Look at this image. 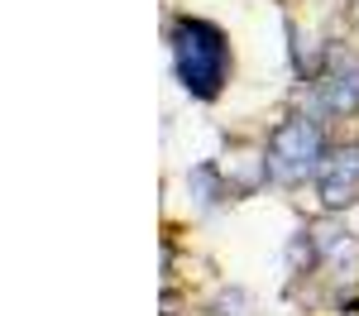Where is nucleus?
Masks as SVG:
<instances>
[{
    "label": "nucleus",
    "mask_w": 359,
    "mask_h": 316,
    "mask_svg": "<svg viewBox=\"0 0 359 316\" xmlns=\"http://www.w3.org/2000/svg\"><path fill=\"white\" fill-rule=\"evenodd\" d=\"M211 312H216V316H249V312H254V302H249V292H240V287H225L221 297L211 302Z\"/></svg>",
    "instance_id": "8"
},
{
    "label": "nucleus",
    "mask_w": 359,
    "mask_h": 316,
    "mask_svg": "<svg viewBox=\"0 0 359 316\" xmlns=\"http://www.w3.org/2000/svg\"><path fill=\"white\" fill-rule=\"evenodd\" d=\"M187 187H192L196 206H211V201L221 197V168H216V163H201V168H192Z\"/></svg>",
    "instance_id": "7"
},
{
    "label": "nucleus",
    "mask_w": 359,
    "mask_h": 316,
    "mask_svg": "<svg viewBox=\"0 0 359 316\" xmlns=\"http://www.w3.org/2000/svg\"><path fill=\"white\" fill-rule=\"evenodd\" d=\"M326 130L316 115H292L273 130V139L264 149V177L273 187H302L306 177H316L321 158H326Z\"/></svg>",
    "instance_id": "2"
},
{
    "label": "nucleus",
    "mask_w": 359,
    "mask_h": 316,
    "mask_svg": "<svg viewBox=\"0 0 359 316\" xmlns=\"http://www.w3.org/2000/svg\"><path fill=\"white\" fill-rule=\"evenodd\" d=\"M316 245H321V263H331V268H350L355 263V240L340 226H326L316 235Z\"/></svg>",
    "instance_id": "5"
},
{
    "label": "nucleus",
    "mask_w": 359,
    "mask_h": 316,
    "mask_svg": "<svg viewBox=\"0 0 359 316\" xmlns=\"http://www.w3.org/2000/svg\"><path fill=\"white\" fill-rule=\"evenodd\" d=\"M316 201L321 211H350L359 201V144H331L321 168H316Z\"/></svg>",
    "instance_id": "3"
},
{
    "label": "nucleus",
    "mask_w": 359,
    "mask_h": 316,
    "mask_svg": "<svg viewBox=\"0 0 359 316\" xmlns=\"http://www.w3.org/2000/svg\"><path fill=\"white\" fill-rule=\"evenodd\" d=\"M168 43H172L177 82L187 86L196 101H211L225 86V77H230V43H225V34L216 25H206V20H177Z\"/></svg>",
    "instance_id": "1"
},
{
    "label": "nucleus",
    "mask_w": 359,
    "mask_h": 316,
    "mask_svg": "<svg viewBox=\"0 0 359 316\" xmlns=\"http://www.w3.org/2000/svg\"><path fill=\"white\" fill-rule=\"evenodd\" d=\"M316 263H321L316 235H311V230H297L292 245H287V273H306V268H316Z\"/></svg>",
    "instance_id": "6"
},
{
    "label": "nucleus",
    "mask_w": 359,
    "mask_h": 316,
    "mask_svg": "<svg viewBox=\"0 0 359 316\" xmlns=\"http://www.w3.org/2000/svg\"><path fill=\"white\" fill-rule=\"evenodd\" d=\"M316 115H326V120L359 115V62L355 57L335 62L331 77H321V86H316Z\"/></svg>",
    "instance_id": "4"
}]
</instances>
